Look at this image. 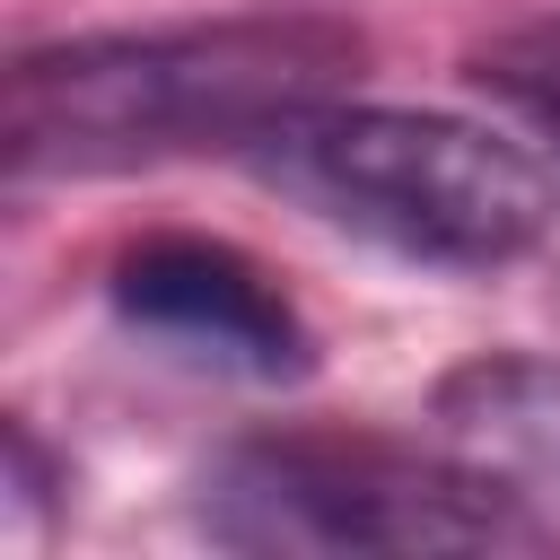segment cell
I'll use <instances>...</instances> for the list:
<instances>
[{
    "instance_id": "1",
    "label": "cell",
    "mask_w": 560,
    "mask_h": 560,
    "mask_svg": "<svg viewBox=\"0 0 560 560\" xmlns=\"http://www.w3.org/2000/svg\"><path fill=\"white\" fill-rule=\"evenodd\" d=\"M359 61L332 18H219L158 35H96L9 70L18 175H114L184 149H254Z\"/></svg>"
},
{
    "instance_id": "2",
    "label": "cell",
    "mask_w": 560,
    "mask_h": 560,
    "mask_svg": "<svg viewBox=\"0 0 560 560\" xmlns=\"http://www.w3.org/2000/svg\"><path fill=\"white\" fill-rule=\"evenodd\" d=\"M245 166L341 236H368L429 271H508L551 228V175L464 114L420 105H298Z\"/></svg>"
},
{
    "instance_id": "3",
    "label": "cell",
    "mask_w": 560,
    "mask_h": 560,
    "mask_svg": "<svg viewBox=\"0 0 560 560\" xmlns=\"http://www.w3.org/2000/svg\"><path fill=\"white\" fill-rule=\"evenodd\" d=\"M228 551H542L534 499L481 464H429L368 438H254L201 481Z\"/></svg>"
},
{
    "instance_id": "4",
    "label": "cell",
    "mask_w": 560,
    "mask_h": 560,
    "mask_svg": "<svg viewBox=\"0 0 560 560\" xmlns=\"http://www.w3.org/2000/svg\"><path fill=\"white\" fill-rule=\"evenodd\" d=\"M114 306L122 324L210 359V368H236V376H306V324L298 306L236 254V245H210V236H149L114 262Z\"/></svg>"
},
{
    "instance_id": "5",
    "label": "cell",
    "mask_w": 560,
    "mask_h": 560,
    "mask_svg": "<svg viewBox=\"0 0 560 560\" xmlns=\"http://www.w3.org/2000/svg\"><path fill=\"white\" fill-rule=\"evenodd\" d=\"M438 420L464 464L516 481L525 499L560 490V368L542 359H472L438 385Z\"/></svg>"
},
{
    "instance_id": "6",
    "label": "cell",
    "mask_w": 560,
    "mask_h": 560,
    "mask_svg": "<svg viewBox=\"0 0 560 560\" xmlns=\"http://www.w3.org/2000/svg\"><path fill=\"white\" fill-rule=\"evenodd\" d=\"M481 88H499V96H516L542 131H560V26H542V35H516V44H499L490 61H481Z\"/></svg>"
}]
</instances>
